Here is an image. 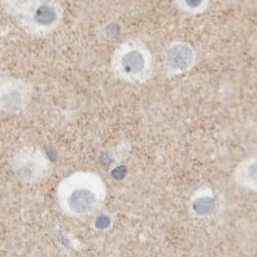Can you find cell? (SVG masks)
I'll list each match as a JSON object with an SVG mask.
<instances>
[{
  "label": "cell",
  "mask_w": 257,
  "mask_h": 257,
  "mask_svg": "<svg viewBox=\"0 0 257 257\" xmlns=\"http://www.w3.org/2000/svg\"><path fill=\"white\" fill-rule=\"evenodd\" d=\"M62 20V8L58 0H45L18 22L31 36H45L54 31Z\"/></svg>",
  "instance_id": "obj_1"
},
{
  "label": "cell",
  "mask_w": 257,
  "mask_h": 257,
  "mask_svg": "<svg viewBox=\"0 0 257 257\" xmlns=\"http://www.w3.org/2000/svg\"><path fill=\"white\" fill-rule=\"evenodd\" d=\"M116 53L115 70L119 76L130 81L142 80L148 76L149 54L138 45H130Z\"/></svg>",
  "instance_id": "obj_2"
},
{
  "label": "cell",
  "mask_w": 257,
  "mask_h": 257,
  "mask_svg": "<svg viewBox=\"0 0 257 257\" xmlns=\"http://www.w3.org/2000/svg\"><path fill=\"white\" fill-rule=\"evenodd\" d=\"M32 94L31 85L14 77H0V111L16 113L23 110Z\"/></svg>",
  "instance_id": "obj_3"
},
{
  "label": "cell",
  "mask_w": 257,
  "mask_h": 257,
  "mask_svg": "<svg viewBox=\"0 0 257 257\" xmlns=\"http://www.w3.org/2000/svg\"><path fill=\"white\" fill-rule=\"evenodd\" d=\"M45 0H2L4 10L19 21Z\"/></svg>",
  "instance_id": "obj_4"
}]
</instances>
